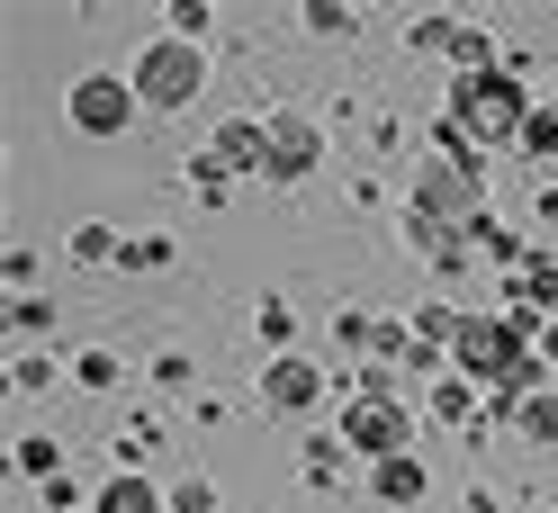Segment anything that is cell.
Segmentation results:
<instances>
[{"label":"cell","instance_id":"obj_1","mask_svg":"<svg viewBox=\"0 0 558 513\" xmlns=\"http://www.w3.org/2000/svg\"><path fill=\"white\" fill-rule=\"evenodd\" d=\"M450 361H460L477 388H496V405H522V396H532V379H541V361H532V342H522V325H496V316L460 325Z\"/></svg>","mask_w":558,"mask_h":513},{"label":"cell","instance_id":"obj_2","mask_svg":"<svg viewBox=\"0 0 558 513\" xmlns=\"http://www.w3.org/2000/svg\"><path fill=\"white\" fill-rule=\"evenodd\" d=\"M450 126L469 135V145H522V126H532V109H522V82L513 73H460L450 82Z\"/></svg>","mask_w":558,"mask_h":513},{"label":"cell","instance_id":"obj_3","mask_svg":"<svg viewBox=\"0 0 558 513\" xmlns=\"http://www.w3.org/2000/svg\"><path fill=\"white\" fill-rule=\"evenodd\" d=\"M135 99H154V109H181V99L198 90V46L171 37V46H145V63H135Z\"/></svg>","mask_w":558,"mask_h":513},{"label":"cell","instance_id":"obj_4","mask_svg":"<svg viewBox=\"0 0 558 513\" xmlns=\"http://www.w3.org/2000/svg\"><path fill=\"white\" fill-rule=\"evenodd\" d=\"M342 441H352L361 460H378V468H388V460H405V415L369 396V405H352V415H342Z\"/></svg>","mask_w":558,"mask_h":513},{"label":"cell","instance_id":"obj_5","mask_svg":"<svg viewBox=\"0 0 558 513\" xmlns=\"http://www.w3.org/2000/svg\"><path fill=\"white\" fill-rule=\"evenodd\" d=\"M316 154H325V135L306 126V118H270V154H262L270 181H306V171H316Z\"/></svg>","mask_w":558,"mask_h":513},{"label":"cell","instance_id":"obj_6","mask_svg":"<svg viewBox=\"0 0 558 513\" xmlns=\"http://www.w3.org/2000/svg\"><path fill=\"white\" fill-rule=\"evenodd\" d=\"M126 109H135V82H82V90H73V126H82V135H118Z\"/></svg>","mask_w":558,"mask_h":513},{"label":"cell","instance_id":"obj_7","mask_svg":"<svg viewBox=\"0 0 558 513\" xmlns=\"http://www.w3.org/2000/svg\"><path fill=\"white\" fill-rule=\"evenodd\" d=\"M262 154H270V126H243V118H234V126H217V154L198 162V181H217L226 162H262Z\"/></svg>","mask_w":558,"mask_h":513},{"label":"cell","instance_id":"obj_8","mask_svg":"<svg viewBox=\"0 0 558 513\" xmlns=\"http://www.w3.org/2000/svg\"><path fill=\"white\" fill-rule=\"evenodd\" d=\"M262 396L279 405V415H298V405H316V369H306V361H270L262 369Z\"/></svg>","mask_w":558,"mask_h":513},{"label":"cell","instance_id":"obj_9","mask_svg":"<svg viewBox=\"0 0 558 513\" xmlns=\"http://www.w3.org/2000/svg\"><path fill=\"white\" fill-rule=\"evenodd\" d=\"M90 513H162V496L145 487V477H109V487H99V504Z\"/></svg>","mask_w":558,"mask_h":513},{"label":"cell","instance_id":"obj_10","mask_svg":"<svg viewBox=\"0 0 558 513\" xmlns=\"http://www.w3.org/2000/svg\"><path fill=\"white\" fill-rule=\"evenodd\" d=\"M378 496H388V504H414V496H424V468H414V460H388V468H378Z\"/></svg>","mask_w":558,"mask_h":513},{"label":"cell","instance_id":"obj_11","mask_svg":"<svg viewBox=\"0 0 558 513\" xmlns=\"http://www.w3.org/2000/svg\"><path fill=\"white\" fill-rule=\"evenodd\" d=\"M513 415H522V432H532V441H558V396H522Z\"/></svg>","mask_w":558,"mask_h":513},{"label":"cell","instance_id":"obj_12","mask_svg":"<svg viewBox=\"0 0 558 513\" xmlns=\"http://www.w3.org/2000/svg\"><path fill=\"white\" fill-rule=\"evenodd\" d=\"M522 154H541V162L558 154V109H532V126H522Z\"/></svg>","mask_w":558,"mask_h":513},{"label":"cell","instance_id":"obj_13","mask_svg":"<svg viewBox=\"0 0 558 513\" xmlns=\"http://www.w3.org/2000/svg\"><path fill=\"white\" fill-rule=\"evenodd\" d=\"M541 342H549V361H558V325H549V333H541Z\"/></svg>","mask_w":558,"mask_h":513}]
</instances>
